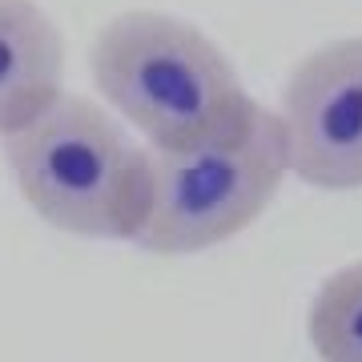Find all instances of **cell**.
<instances>
[{"instance_id": "obj_1", "label": "cell", "mask_w": 362, "mask_h": 362, "mask_svg": "<svg viewBox=\"0 0 362 362\" xmlns=\"http://www.w3.org/2000/svg\"><path fill=\"white\" fill-rule=\"evenodd\" d=\"M89 65L97 93L149 141V153L230 141L258 109L218 40L169 13L133 8L105 21Z\"/></svg>"}, {"instance_id": "obj_2", "label": "cell", "mask_w": 362, "mask_h": 362, "mask_svg": "<svg viewBox=\"0 0 362 362\" xmlns=\"http://www.w3.org/2000/svg\"><path fill=\"white\" fill-rule=\"evenodd\" d=\"M0 145L25 206L45 226L89 242L137 238L153 194V153L93 97L57 93Z\"/></svg>"}, {"instance_id": "obj_3", "label": "cell", "mask_w": 362, "mask_h": 362, "mask_svg": "<svg viewBox=\"0 0 362 362\" xmlns=\"http://www.w3.org/2000/svg\"><path fill=\"white\" fill-rule=\"evenodd\" d=\"M290 153H286L282 117L258 105L242 133L230 141L153 153V194L149 214L133 246L157 258L206 254L250 230L278 197Z\"/></svg>"}, {"instance_id": "obj_4", "label": "cell", "mask_w": 362, "mask_h": 362, "mask_svg": "<svg viewBox=\"0 0 362 362\" xmlns=\"http://www.w3.org/2000/svg\"><path fill=\"white\" fill-rule=\"evenodd\" d=\"M290 173L326 194L362 189V37L318 45L282 93Z\"/></svg>"}, {"instance_id": "obj_5", "label": "cell", "mask_w": 362, "mask_h": 362, "mask_svg": "<svg viewBox=\"0 0 362 362\" xmlns=\"http://www.w3.org/2000/svg\"><path fill=\"white\" fill-rule=\"evenodd\" d=\"M65 81V37L37 0H0V137L28 125Z\"/></svg>"}, {"instance_id": "obj_6", "label": "cell", "mask_w": 362, "mask_h": 362, "mask_svg": "<svg viewBox=\"0 0 362 362\" xmlns=\"http://www.w3.org/2000/svg\"><path fill=\"white\" fill-rule=\"evenodd\" d=\"M306 338L318 362H362V258L318 286L306 314Z\"/></svg>"}]
</instances>
